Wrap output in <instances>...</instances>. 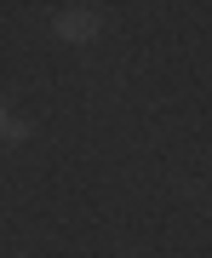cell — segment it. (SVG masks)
Segmentation results:
<instances>
[{"label": "cell", "mask_w": 212, "mask_h": 258, "mask_svg": "<svg viewBox=\"0 0 212 258\" xmlns=\"http://www.w3.org/2000/svg\"><path fill=\"white\" fill-rule=\"evenodd\" d=\"M52 35L63 40V46H86V40H98V12H86V6L57 12V18H52Z\"/></svg>", "instance_id": "6da1fadb"}, {"label": "cell", "mask_w": 212, "mask_h": 258, "mask_svg": "<svg viewBox=\"0 0 212 258\" xmlns=\"http://www.w3.org/2000/svg\"><path fill=\"white\" fill-rule=\"evenodd\" d=\"M6 126H12V115H6V109H0V138H6Z\"/></svg>", "instance_id": "7a4b0ae2"}]
</instances>
